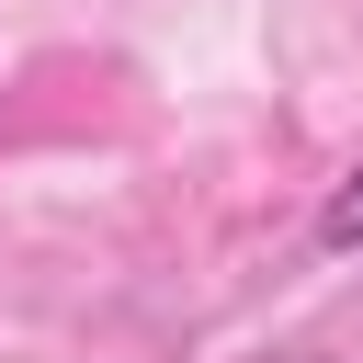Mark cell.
<instances>
[{"mask_svg":"<svg viewBox=\"0 0 363 363\" xmlns=\"http://www.w3.org/2000/svg\"><path fill=\"white\" fill-rule=\"evenodd\" d=\"M318 250H329V261H352V250H363V159L329 182V204H318Z\"/></svg>","mask_w":363,"mask_h":363,"instance_id":"obj_1","label":"cell"}]
</instances>
